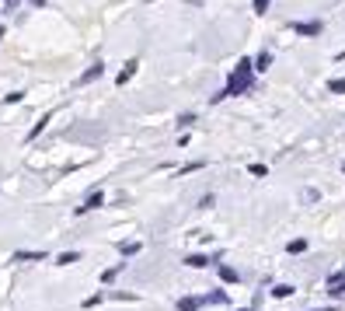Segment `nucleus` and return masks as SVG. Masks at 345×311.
Returning <instances> with one entry per match:
<instances>
[{"instance_id": "20e7f679", "label": "nucleus", "mask_w": 345, "mask_h": 311, "mask_svg": "<svg viewBox=\"0 0 345 311\" xmlns=\"http://www.w3.org/2000/svg\"><path fill=\"white\" fill-rule=\"evenodd\" d=\"M133 70H136V63H126V70L119 74V84H126V80H129V74H133Z\"/></svg>"}, {"instance_id": "9b49d317", "label": "nucleus", "mask_w": 345, "mask_h": 311, "mask_svg": "<svg viewBox=\"0 0 345 311\" xmlns=\"http://www.w3.org/2000/svg\"><path fill=\"white\" fill-rule=\"evenodd\" d=\"M324 311H331V308H324Z\"/></svg>"}, {"instance_id": "0eeeda50", "label": "nucleus", "mask_w": 345, "mask_h": 311, "mask_svg": "<svg viewBox=\"0 0 345 311\" xmlns=\"http://www.w3.org/2000/svg\"><path fill=\"white\" fill-rule=\"evenodd\" d=\"M98 74H101V67H91V70H87V74H84V77H80V80H94V77H98Z\"/></svg>"}, {"instance_id": "f257e3e1", "label": "nucleus", "mask_w": 345, "mask_h": 311, "mask_svg": "<svg viewBox=\"0 0 345 311\" xmlns=\"http://www.w3.org/2000/svg\"><path fill=\"white\" fill-rule=\"evenodd\" d=\"M248 84H251V63L244 60V63H237V70H234V80H230V87H227L223 94H241Z\"/></svg>"}, {"instance_id": "6e6552de", "label": "nucleus", "mask_w": 345, "mask_h": 311, "mask_svg": "<svg viewBox=\"0 0 345 311\" xmlns=\"http://www.w3.org/2000/svg\"><path fill=\"white\" fill-rule=\"evenodd\" d=\"M265 7H269V0H255V11H258V14H262Z\"/></svg>"}, {"instance_id": "1a4fd4ad", "label": "nucleus", "mask_w": 345, "mask_h": 311, "mask_svg": "<svg viewBox=\"0 0 345 311\" xmlns=\"http://www.w3.org/2000/svg\"><path fill=\"white\" fill-rule=\"evenodd\" d=\"M331 91H345V80H335V84H331Z\"/></svg>"}, {"instance_id": "9d476101", "label": "nucleus", "mask_w": 345, "mask_h": 311, "mask_svg": "<svg viewBox=\"0 0 345 311\" xmlns=\"http://www.w3.org/2000/svg\"><path fill=\"white\" fill-rule=\"evenodd\" d=\"M32 4H46V0H32Z\"/></svg>"}, {"instance_id": "7ed1b4c3", "label": "nucleus", "mask_w": 345, "mask_h": 311, "mask_svg": "<svg viewBox=\"0 0 345 311\" xmlns=\"http://www.w3.org/2000/svg\"><path fill=\"white\" fill-rule=\"evenodd\" d=\"M206 301H209V304H227V301H230V297H227V294H223V290H216V294H209Z\"/></svg>"}, {"instance_id": "423d86ee", "label": "nucleus", "mask_w": 345, "mask_h": 311, "mask_svg": "<svg viewBox=\"0 0 345 311\" xmlns=\"http://www.w3.org/2000/svg\"><path fill=\"white\" fill-rule=\"evenodd\" d=\"M272 294H276V297H289V294H293V287H276Z\"/></svg>"}, {"instance_id": "39448f33", "label": "nucleus", "mask_w": 345, "mask_h": 311, "mask_svg": "<svg viewBox=\"0 0 345 311\" xmlns=\"http://www.w3.org/2000/svg\"><path fill=\"white\" fill-rule=\"evenodd\" d=\"M70 262H77V252H67V255H60V266H70Z\"/></svg>"}, {"instance_id": "f03ea898", "label": "nucleus", "mask_w": 345, "mask_h": 311, "mask_svg": "<svg viewBox=\"0 0 345 311\" xmlns=\"http://www.w3.org/2000/svg\"><path fill=\"white\" fill-rule=\"evenodd\" d=\"M199 304H203L199 297H185V301H178V308H182V311H196Z\"/></svg>"}]
</instances>
